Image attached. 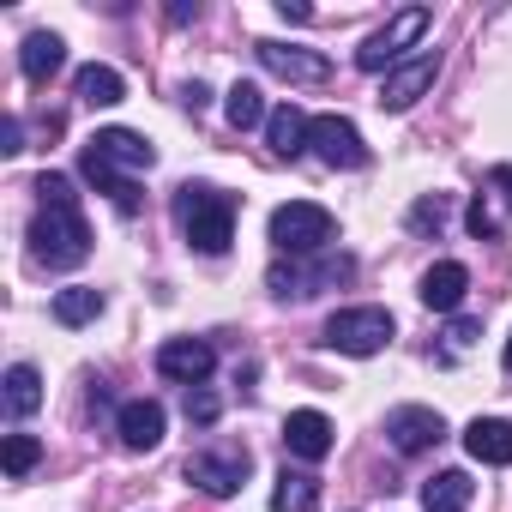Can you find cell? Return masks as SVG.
Here are the masks:
<instances>
[{"mask_svg": "<svg viewBox=\"0 0 512 512\" xmlns=\"http://www.w3.org/2000/svg\"><path fill=\"white\" fill-rule=\"evenodd\" d=\"M37 217H31V260L49 266V272H73L91 260V223L79 211V193L67 175L43 169L37 175Z\"/></svg>", "mask_w": 512, "mask_h": 512, "instance_id": "cell-1", "label": "cell"}, {"mask_svg": "<svg viewBox=\"0 0 512 512\" xmlns=\"http://www.w3.org/2000/svg\"><path fill=\"white\" fill-rule=\"evenodd\" d=\"M175 223H181L193 253L217 260V253H229V241H235V199L223 187H211V181H181L175 187Z\"/></svg>", "mask_w": 512, "mask_h": 512, "instance_id": "cell-2", "label": "cell"}, {"mask_svg": "<svg viewBox=\"0 0 512 512\" xmlns=\"http://www.w3.org/2000/svg\"><path fill=\"white\" fill-rule=\"evenodd\" d=\"M350 278H356V260H350V253H320V260H278V266L266 272V290H272L278 302H308V296L338 290V284H350Z\"/></svg>", "mask_w": 512, "mask_h": 512, "instance_id": "cell-3", "label": "cell"}, {"mask_svg": "<svg viewBox=\"0 0 512 512\" xmlns=\"http://www.w3.org/2000/svg\"><path fill=\"white\" fill-rule=\"evenodd\" d=\"M338 235V217L314 199H290L272 211V247L290 253V260H308V253H326V241Z\"/></svg>", "mask_w": 512, "mask_h": 512, "instance_id": "cell-4", "label": "cell"}, {"mask_svg": "<svg viewBox=\"0 0 512 512\" xmlns=\"http://www.w3.org/2000/svg\"><path fill=\"white\" fill-rule=\"evenodd\" d=\"M428 25H434V13H428V7H398V13H392V19H386L362 49H356V67H362V73H392V67H404V61H410L404 49H410V43H422V37H428Z\"/></svg>", "mask_w": 512, "mask_h": 512, "instance_id": "cell-5", "label": "cell"}, {"mask_svg": "<svg viewBox=\"0 0 512 512\" xmlns=\"http://www.w3.org/2000/svg\"><path fill=\"white\" fill-rule=\"evenodd\" d=\"M247 470H253V452H247L241 440H211V446H199V452L187 458V470H181V476H187L199 494L229 500V494H241Z\"/></svg>", "mask_w": 512, "mask_h": 512, "instance_id": "cell-6", "label": "cell"}, {"mask_svg": "<svg viewBox=\"0 0 512 512\" xmlns=\"http://www.w3.org/2000/svg\"><path fill=\"white\" fill-rule=\"evenodd\" d=\"M326 344L344 356H380L392 344V314L386 308H338L326 320Z\"/></svg>", "mask_w": 512, "mask_h": 512, "instance_id": "cell-7", "label": "cell"}, {"mask_svg": "<svg viewBox=\"0 0 512 512\" xmlns=\"http://www.w3.org/2000/svg\"><path fill=\"white\" fill-rule=\"evenodd\" d=\"M440 67H446V55H440V49H416L404 67H392V73L380 79V109H386V115H404V109H416V103L434 91Z\"/></svg>", "mask_w": 512, "mask_h": 512, "instance_id": "cell-8", "label": "cell"}, {"mask_svg": "<svg viewBox=\"0 0 512 512\" xmlns=\"http://www.w3.org/2000/svg\"><path fill=\"white\" fill-rule=\"evenodd\" d=\"M308 151H314L326 169H368V145H362V133H356L350 115H314Z\"/></svg>", "mask_w": 512, "mask_h": 512, "instance_id": "cell-9", "label": "cell"}, {"mask_svg": "<svg viewBox=\"0 0 512 512\" xmlns=\"http://www.w3.org/2000/svg\"><path fill=\"white\" fill-rule=\"evenodd\" d=\"M253 55H260V67H266L272 79H290V85H326V79H332V61L314 55V49H296V43L260 37V43H253Z\"/></svg>", "mask_w": 512, "mask_h": 512, "instance_id": "cell-10", "label": "cell"}, {"mask_svg": "<svg viewBox=\"0 0 512 512\" xmlns=\"http://www.w3.org/2000/svg\"><path fill=\"white\" fill-rule=\"evenodd\" d=\"M386 440H392L404 458H422L428 446L446 440V422H440V410H428V404H398V410L386 416Z\"/></svg>", "mask_w": 512, "mask_h": 512, "instance_id": "cell-11", "label": "cell"}, {"mask_svg": "<svg viewBox=\"0 0 512 512\" xmlns=\"http://www.w3.org/2000/svg\"><path fill=\"white\" fill-rule=\"evenodd\" d=\"M85 151H91L97 163L121 169V175H139V169H151V163H157V145H151L145 133H133V127H103Z\"/></svg>", "mask_w": 512, "mask_h": 512, "instance_id": "cell-12", "label": "cell"}, {"mask_svg": "<svg viewBox=\"0 0 512 512\" xmlns=\"http://www.w3.org/2000/svg\"><path fill=\"white\" fill-rule=\"evenodd\" d=\"M211 368H217V350H211L205 338H169V344L157 350V374L175 380V386H205Z\"/></svg>", "mask_w": 512, "mask_h": 512, "instance_id": "cell-13", "label": "cell"}, {"mask_svg": "<svg viewBox=\"0 0 512 512\" xmlns=\"http://www.w3.org/2000/svg\"><path fill=\"white\" fill-rule=\"evenodd\" d=\"M284 446H290V458H302V464L332 458V416H326V410H290V416H284Z\"/></svg>", "mask_w": 512, "mask_h": 512, "instance_id": "cell-14", "label": "cell"}, {"mask_svg": "<svg viewBox=\"0 0 512 512\" xmlns=\"http://www.w3.org/2000/svg\"><path fill=\"white\" fill-rule=\"evenodd\" d=\"M163 428H169V416H163L157 398H133V404H121V416H115V434H121L127 452H157Z\"/></svg>", "mask_w": 512, "mask_h": 512, "instance_id": "cell-15", "label": "cell"}, {"mask_svg": "<svg viewBox=\"0 0 512 512\" xmlns=\"http://www.w3.org/2000/svg\"><path fill=\"white\" fill-rule=\"evenodd\" d=\"M464 452L476 458V464H512V422L506 416H476L470 428H464Z\"/></svg>", "mask_w": 512, "mask_h": 512, "instance_id": "cell-16", "label": "cell"}, {"mask_svg": "<svg viewBox=\"0 0 512 512\" xmlns=\"http://www.w3.org/2000/svg\"><path fill=\"white\" fill-rule=\"evenodd\" d=\"M464 290H470V272L458 260H440V266L422 272V308H434V314H458Z\"/></svg>", "mask_w": 512, "mask_h": 512, "instance_id": "cell-17", "label": "cell"}, {"mask_svg": "<svg viewBox=\"0 0 512 512\" xmlns=\"http://www.w3.org/2000/svg\"><path fill=\"white\" fill-rule=\"evenodd\" d=\"M61 67H67V43H61L55 31H31L25 49H19V73H25L31 85H49Z\"/></svg>", "mask_w": 512, "mask_h": 512, "instance_id": "cell-18", "label": "cell"}, {"mask_svg": "<svg viewBox=\"0 0 512 512\" xmlns=\"http://www.w3.org/2000/svg\"><path fill=\"white\" fill-rule=\"evenodd\" d=\"M79 175H85L97 193H109V205H115L121 217H133V211H139V181H133V175H121V169L97 163L91 151H79Z\"/></svg>", "mask_w": 512, "mask_h": 512, "instance_id": "cell-19", "label": "cell"}, {"mask_svg": "<svg viewBox=\"0 0 512 512\" xmlns=\"http://www.w3.org/2000/svg\"><path fill=\"white\" fill-rule=\"evenodd\" d=\"M73 91H79V103H91V109H115V103L127 97V79H121L115 67H103V61H91V67H79V79H73Z\"/></svg>", "mask_w": 512, "mask_h": 512, "instance_id": "cell-20", "label": "cell"}, {"mask_svg": "<svg viewBox=\"0 0 512 512\" xmlns=\"http://www.w3.org/2000/svg\"><path fill=\"white\" fill-rule=\"evenodd\" d=\"M308 127H314V115H302L296 103H284V109H272L266 139H272L278 157H302V151H308Z\"/></svg>", "mask_w": 512, "mask_h": 512, "instance_id": "cell-21", "label": "cell"}, {"mask_svg": "<svg viewBox=\"0 0 512 512\" xmlns=\"http://www.w3.org/2000/svg\"><path fill=\"white\" fill-rule=\"evenodd\" d=\"M320 506V476H308V470H278V482H272V512H314Z\"/></svg>", "mask_w": 512, "mask_h": 512, "instance_id": "cell-22", "label": "cell"}, {"mask_svg": "<svg viewBox=\"0 0 512 512\" xmlns=\"http://www.w3.org/2000/svg\"><path fill=\"white\" fill-rule=\"evenodd\" d=\"M470 494H476V482L464 470H440V476L422 482V512H464Z\"/></svg>", "mask_w": 512, "mask_h": 512, "instance_id": "cell-23", "label": "cell"}, {"mask_svg": "<svg viewBox=\"0 0 512 512\" xmlns=\"http://www.w3.org/2000/svg\"><path fill=\"white\" fill-rule=\"evenodd\" d=\"M37 404H43V374L31 362H13L7 368V410L25 422V416H37Z\"/></svg>", "mask_w": 512, "mask_h": 512, "instance_id": "cell-24", "label": "cell"}, {"mask_svg": "<svg viewBox=\"0 0 512 512\" xmlns=\"http://www.w3.org/2000/svg\"><path fill=\"white\" fill-rule=\"evenodd\" d=\"M223 115H229V127H235V133H247V127L272 121V115H266V103H260V85H253V79L229 85V97H223Z\"/></svg>", "mask_w": 512, "mask_h": 512, "instance_id": "cell-25", "label": "cell"}, {"mask_svg": "<svg viewBox=\"0 0 512 512\" xmlns=\"http://www.w3.org/2000/svg\"><path fill=\"white\" fill-rule=\"evenodd\" d=\"M97 314H103V290H91V284L55 290V320H61V326H91Z\"/></svg>", "mask_w": 512, "mask_h": 512, "instance_id": "cell-26", "label": "cell"}, {"mask_svg": "<svg viewBox=\"0 0 512 512\" xmlns=\"http://www.w3.org/2000/svg\"><path fill=\"white\" fill-rule=\"evenodd\" d=\"M43 464V440L37 434H7V446H0V470L7 476H31Z\"/></svg>", "mask_w": 512, "mask_h": 512, "instance_id": "cell-27", "label": "cell"}, {"mask_svg": "<svg viewBox=\"0 0 512 512\" xmlns=\"http://www.w3.org/2000/svg\"><path fill=\"white\" fill-rule=\"evenodd\" d=\"M446 217H452V193H422V199L410 205V229H416V235H428V229L440 235Z\"/></svg>", "mask_w": 512, "mask_h": 512, "instance_id": "cell-28", "label": "cell"}, {"mask_svg": "<svg viewBox=\"0 0 512 512\" xmlns=\"http://www.w3.org/2000/svg\"><path fill=\"white\" fill-rule=\"evenodd\" d=\"M181 410H187L193 428H211V422L223 416V398H217L211 386H187V404H181Z\"/></svg>", "mask_w": 512, "mask_h": 512, "instance_id": "cell-29", "label": "cell"}, {"mask_svg": "<svg viewBox=\"0 0 512 512\" xmlns=\"http://www.w3.org/2000/svg\"><path fill=\"white\" fill-rule=\"evenodd\" d=\"M464 223H470V235H476V241H500V217H494V205H488V193H476V199H470V211H464Z\"/></svg>", "mask_w": 512, "mask_h": 512, "instance_id": "cell-30", "label": "cell"}, {"mask_svg": "<svg viewBox=\"0 0 512 512\" xmlns=\"http://www.w3.org/2000/svg\"><path fill=\"white\" fill-rule=\"evenodd\" d=\"M476 338H482V326H476V320H452V326H446V356H440V362H452V356H458V350H470Z\"/></svg>", "mask_w": 512, "mask_h": 512, "instance_id": "cell-31", "label": "cell"}, {"mask_svg": "<svg viewBox=\"0 0 512 512\" xmlns=\"http://www.w3.org/2000/svg\"><path fill=\"white\" fill-rule=\"evenodd\" d=\"M488 193L512 211V163H494V169H488Z\"/></svg>", "mask_w": 512, "mask_h": 512, "instance_id": "cell-32", "label": "cell"}, {"mask_svg": "<svg viewBox=\"0 0 512 512\" xmlns=\"http://www.w3.org/2000/svg\"><path fill=\"white\" fill-rule=\"evenodd\" d=\"M0 151H7V157L25 151V121H19V115H7V127H0Z\"/></svg>", "mask_w": 512, "mask_h": 512, "instance_id": "cell-33", "label": "cell"}, {"mask_svg": "<svg viewBox=\"0 0 512 512\" xmlns=\"http://www.w3.org/2000/svg\"><path fill=\"white\" fill-rule=\"evenodd\" d=\"M199 13H205V7H199V0H175V7H169L163 19H169V25L181 31V25H199Z\"/></svg>", "mask_w": 512, "mask_h": 512, "instance_id": "cell-34", "label": "cell"}, {"mask_svg": "<svg viewBox=\"0 0 512 512\" xmlns=\"http://www.w3.org/2000/svg\"><path fill=\"white\" fill-rule=\"evenodd\" d=\"M181 103H187V109H193V115H199V109H205V103H211V91H205V85H199V79H187V85H181Z\"/></svg>", "mask_w": 512, "mask_h": 512, "instance_id": "cell-35", "label": "cell"}, {"mask_svg": "<svg viewBox=\"0 0 512 512\" xmlns=\"http://www.w3.org/2000/svg\"><path fill=\"white\" fill-rule=\"evenodd\" d=\"M278 13H284L290 25H308V19H314V7H308V0H278Z\"/></svg>", "mask_w": 512, "mask_h": 512, "instance_id": "cell-36", "label": "cell"}, {"mask_svg": "<svg viewBox=\"0 0 512 512\" xmlns=\"http://www.w3.org/2000/svg\"><path fill=\"white\" fill-rule=\"evenodd\" d=\"M500 362H506V374H512V338H506V350H500Z\"/></svg>", "mask_w": 512, "mask_h": 512, "instance_id": "cell-37", "label": "cell"}]
</instances>
